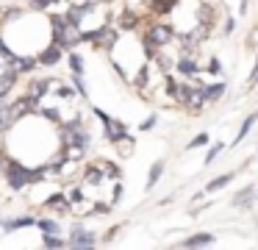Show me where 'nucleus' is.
I'll return each mask as SVG.
<instances>
[{
    "mask_svg": "<svg viewBox=\"0 0 258 250\" xmlns=\"http://www.w3.org/2000/svg\"><path fill=\"white\" fill-rule=\"evenodd\" d=\"M9 183H12V189H23L28 181H39L42 178V170H28V167H23L20 161H9Z\"/></svg>",
    "mask_w": 258,
    "mask_h": 250,
    "instance_id": "f257e3e1",
    "label": "nucleus"
},
{
    "mask_svg": "<svg viewBox=\"0 0 258 250\" xmlns=\"http://www.w3.org/2000/svg\"><path fill=\"white\" fill-rule=\"evenodd\" d=\"M161 172H164V161H156V164L150 167V175H147V189H153L158 183V178H161Z\"/></svg>",
    "mask_w": 258,
    "mask_h": 250,
    "instance_id": "9b49d317",
    "label": "nucleus"
},
{
    "mask_svg": "<svg viewBox=\"0 0 258 250\" xmlns=\"http://www.w3.org/2000/svg\"><path fill=\"white\" fill-rule=\"evenodd\" d=\"M252 194H255V189H252V186H247L241 194H236V206H247V203L252 200Z\"/></svg>",
    "mask_w": 258,
    "mask_h": 250,
    "instance_id": "aec40b11",
    "label": "nucleus"
},
{
    "mask_svg": "<svg viewBox=\"0 0 258 250\" xmlns=\"http://www.w3.org/2000/svg\"><path fill=\"white\" fill-rule=\"evenodd\" d=\"M225 94V83H214V86H206V100H219Z\"/></svg>",
    "mask_w": 258,
    "mask_h": 250,
    "instance_id": "4468645a",
    "label": "nucleus"
},
{
    "mask_svg": "<svg viewBox=\"0 0 258 250\" xmlns=\"http://www.w3.org/2000/svg\"><path fill=\"white\" fill-rule=\"evenodd\" d=\"M42 114H45L47 120H53V122H61V114H58L56 109H45V111H42Z\"/></svg>",
    "mask_w": 258,
    "mask_h": 250,
    "instance_id": "bb28decb",
    "label": "nucleus"
},
{
    "mask_svg": "<svg viewBox=\"0 0 258 250\" xmlns=\"http://www.w3.org/2000/svg\"><path fill=\"white\" fill-rule=\"evenodd\" d=\"M14 120H17V114H14V109H12V106H0V133H3V131H9Z\"/></svg>",
    "mask_w": 258,
    "mask_h": 250,
    "instance_id": "0eeeda50",
    "label": "nucleus"
},
{
    "mask_svg": "<svg viewBox=\"0 0 258 250\" xmlns=\"http://www.w3.org/2000/svg\"><path fill=\"white\" fill-rule=\"evenodd\" d=\"M31 3H34V9H36V11H42V9H47V6L53 3V0H31Z\"/></svg>",
    "mask_w": 258,
    "mask_h": 250,
    "instance_id": "c756f323",
    "label": "nucleus"
},
{
    "mask_svg": "<svg viewBox=\"0 0 258 250\" xmlns=\"http://www.w3.org/2000/svg\"><path fill=\"white\" fill-rule=\"evenodd\" d=\"M70 244H73V247H92V244H95V233L75 228L73 236H70Z\"/></svg>",
    "mask_w": 258,
    "mask_h": 250,
    "instance_id": "39448f33",
    "label": "nucleus"
},
{
    "mask_svg": "<svg viewBox=\"0 0 258 250\" xmlns=\"http://www.w3.org/2000/svg\"><path fill=\"white\" fill-rule=\"evenodd\" d=\"M178 70L183 72V75H195V72H197V64H195L191 59H180V61H178Z\"/></svg>",
    "mask_w": 258,
    "mask_h": 250,
    "instance_id": "f3484780",
    "label": "nucleus"
},
{
    "mask_svg": "<svg viewBox=\"0 0 258 250\" xmlns=\"http://www.w3.org/2000/svg\"><path fill=\"white\" fill-rule=\"evenodd\" d=\"M58 94H61V97H73V89H67V86H61V89H58Z\"/></svg>",
    "mask_w": 258,
    "mask_h": 250,
    "instance_id": "473e14b6",
    "label": "nucleus"
},
{
    "mask_svg": "<svg viewBox=\"0 0 258 250\" xmlns=\"http://www.w3.org/2000/svg\"><path fill=\"white\" fill-rule=\"evenodd\" d=\"M119 22H122V25H125V28H134V22H136V17H134V14H122V17H119Z\"/></svg>",
    "mask_w": 258,
    "mask_h": 250,
    "instance_id": "c85d7f7f",
    "label": "nucleus"
},
{
    "mask_svg": "<svg viewBox=\"0 0 258 250\" xmlns=\"http://www.w3.org/2000/svg\"><path fill=\"white\" fill-rule=\"evenodd\" d=\"M67 59H70V67H73L75 75H84V61H81V56L78 53H70Z\"/></svg>",
    "mask_w": 258,
    "mask_h": 250,
    "instance_id": "a211bd4d",
    "label": "nucleus"
},
{
    "mask_svg": "<svg viewBox=\"0 0 258 250\" xmlns=\"http://www.w3.org/2000/svg\"><path fill=\"white\" fill-rule=\"evenodd\" d=\"M214 242V233H195V236H189V239H183V247H206V244H211Z\"/></svg>",
    "mask_w": 258,
    "mask_h": 250,
    "instance_id": "423d86ee",
    "label": "nucleus"
},
{
    "mask_svg": "<svg viewBox=\"0 0 258 250\" xmlns=\"http://www.w3.org/2000/svg\"><path fill=\"white\" fill-rule=\"evenodd\" d=\"M206 142H208V136H206V133H197V136L191 139V142L186 144V147H189V150H195V147H203V144H206Z\"/></svg>",
    "mask_w": 258,
    "mask_h": 250,
    "instance_id": "393cba45",
    "label": "nucleus"
},
{
    "mask_svg": "<svg viewBox=\"0 0 258 250\" xmlns=\"http://www.w3.org/2000/svg\"><path fill=\"white\" fill-rule=\"evenodd\" d=\"M167 94H169V97H175V100L180 97V86H178V83H175L169 75H167Z\"/></svg>",
    "mask_w": 258,
    "mask_h": 250,
    "instance_id": "5701e85b",
    "label": "nucleus"
},
{
    "mask_svg": "<svg viewBox=\"0 0 258 250\" xmlns=\"http://www.w3.org/2000/svg\"><path fill=\"white\" fill-rule=\"evenodd\" d=\"M47 86H50V78H39V81H34V83H31V94L42 100V94L47 92Z\"/></svg>",
    "mask_w": 258,
    "mask_h": 250,
    "instance_id": "f8f14e48",
    "label": "nucleus"
},
{
    "mask_svg": "<svg viewBox=\"0 0 258 250\" xmlns=\"http://www.w3.org/2000/svg\"><path fill=\"white\" fill-rule=\"evenodd\" d=\"M61 56H64V47L58 42H53V44H47V47L39 53V64L53 67V64H58V59H61Z\"/></svg>",
    "mask_w": 258,
    "mask_h": 250,
    "instance_id": "7ed1b4c3",
    "label": "nucleus"
},
{
    "mask_svg": "<svg viewBox=\"0 0 258 250\" xmlns=\"http://www.w3.org/2000/svg\"><path fill=\"white\" fill-rule=\"evenodd\" d=\"M208 72H211V75H217V72H219V59H211V61H208Z\"/></svg>",
    "mask_w": 258,
    "mask_h": 250,
    "instance_id": "7c9ffc66",
    "label": "nucleus"
},
{
    "mask_svg": "<svg viewBox=\"0 0 258 250\" xmlns=\"http://www.w3.org/2000/svg\"><path fill=\"white\" fill-rule=\"evenodd\" d=\"M219 153H222V144H214V147H211V150H208V153H206V164H211V161L217 159Z\"/></svg>",
    "mask_w": 258,
    "mask_h": 250,
    "instance_id": "a878e982",
    "label": "nucleus"
},
{
    "mask_svg": "<svg viewBox=\"0 0 258 250\" xmlns=\"http://www.w3.org/2000/svg\"><path fill=\"white\" fill-rule=\"evenodd\" d=\"M28 225H34V220H31V217H20V220L6 222V231H14V228H28Z\"/></svg>",
    "mask_w": 258,
    "mask_h": 250,
    "instance_id": "6ab92c4d",
    "label": "nucleus"
},
{
    "mask_svg": "<svg viewBox=\"0 0 258 250\" xmlns=\"http://www.w3.org/2000/svg\"><path fill=\"white\" fill-rule=\"evenodd\" d=\"M42 244H45V247H64V239L56 236V233H45V236H42Z\"/></svg>",
    "mask_w": 258,
    "mask_h": 250,
    "instance_id": "2eb2a0df",
    "label": "nucleus"
},
{
    "mask_svg": "<svg viewBox=\"0 0 258 250\" xmlns=\"http://www.w3.org/2000/svg\"><path fill=\"white\" fill-rule=\"evenodd\" d=\"M153 125H156V114H150V117H147V120H145V122H142V125H139V131H150Z\"/></svg>",
    "mask_w": 258,
    "mask_h": 250,
    "instance_id": "cd10ccee",
    "label": "nucleus"
},
{
    "mask_svg": "<svg viewBox=\"0 0 258 250\" xmlns=\"http://www.w3.org/2000/svg\"><path fill=\"white\" fill-rule=\"evenodd\" d=\"M39 64V59H34V56H17V64H14V70H20V72H28V70H34V67Z\"/></svg>",
    "mask_w": 258,
    "mask_h": 250,
    "instance_id": "9d476101",
    "label": "nucleus"
},
{
    "mask_svg": "<svg viewBox=\"0 0 258 250\" xmlns=\"http://www.w3.org/2000/svg\"><path fill=\"white\" fill-rule=\"evenodd\" d=\"M175 6V0H153V11L156 14H169Z\"/></svg>",
    "mask_w": 258,
    "mask_h": 250,
    "instance_id": "ddd939ff",
    "label": "nucleus"
},
{
    "mask_svg": "<svg viewBox=\"0 0 258 250\" xmlns=\"http://www.w3.org/2000/svg\"><path fill=\"white\" fill-rule=\"evenodd\" d=\"M233 181V172H225V175H219V178H214V181H208V186H206V192H217V189H222V186H228V183Z\"/></svg>",
    "mask_w": 258,
    "mask_h": 250,
    "instance_id": "1a4fd4ad",
    "label": "nucleus"
},
{
    "mask_svg": "<svg viewBox=\"0 0 258 250\" xmlns=\"http://www.w3.org/2000/svg\"><path fill=\"white\" fill-rule=\"evenodd\" d=\"M252 122H255V117H247V120L241 122V131H239V136H236V142H241V139L247 136V131L252 128Z\"/></svg>",
    "mask_w": 258,
    "mask_h": 250,
    "instance_id": "b1692460",
    "label": "nucleus"
},
{
    "mask_svg": "<svg viewBox=\"0 0 258 250\" xmlns=\"http://www.w3.org/2000/svg\"><path fill=\"white\" fill-rule=\"evenodd\" d=\"M70 144H73L75 150H86V147H89V133H86V131H73Z\"/></svg>",
    "mask_w": 258,
    "mask_h": 250,
    "instance_id": "6e6552de",
    "label": "nucleus"
},
{
    "mask_svg": "<svg viewBox=\"0 0 258 250\" xmlns=\"http://www.w3.org/2000/svg\"><path fill=\"white\" fill-rule=\"evenodd\" d=\"M0 56H3V59H6V61H9V64H12V67L17 64V53L6 47V42H3V36H0Z\"/></svg>",
    "mask_w": 258,
    "mask_h": 250,
    "instance_id": "dca6fc26",
    "label": "nucleus"
},
{
    "mask_svg": "<svg viewBox=\"0 0 258 250\" xmlns=\"http://www.w3.org/2000/svg\"><path fill=\"white\" fill-rule=\"evenodd\" d=\"M36 225H39V231H45V233H58V222H53V220H39Z\"/></svg>",
    "mask_w": 258,
    "mask_h": 250,
    "instance_id": "412c9836",
    "label": "nucleus"
},
{
    "mask_svg": "<svg viewBox=\"0 0 258 250\" xmlns=\"http://www.w3.org/2000/svg\"><path fill=\"white\" fill-rule=\"evenodd\" d=\"M103 128H106L108 142H125V139H128V128H125V122H119V120H111V117H108V120L103 122Z\"/></svg>",
    "mask_w": 258,
    "mask_h": 250,
    "instance_id": "f03ea898",
    "label": "nucleus"
},
{
    "mask_svg": "<svg viewBox=\"0 0 258 250\" xmlns=\"http://www.w3.org/2000/svg\"><path fill=\"white\" fill-rule=\"evenodd\" d=\"M70 200H75V203H78V200H84V194H81L78 189H73V192H70Z\"/></svg>",
    "mask_w": 258,
    "mask_h": 250,
    "instance_id": "2f4dec72",
    "label": "nucleus"
},
{
    "mask_svg": "<svg viewBox=\"0 0 258 250\" xmlns=\"http://www.w3.org/2000/svg\"><path fill=\"white\" fill-rule=\"evenodd\" d=\"M47 206H61L64 211H70V203L61 197V194H50V197H47Z\"/></svg>",
    "mask_w": 258,
    "mask_h": 250,
    "instance_id": "4be33fe9",
    "label": "nucleus"
},
{
    "mask_svg": "<svg viewBox=\"0 0 258 250\" xmlns=\"http://www.w3.org/2000/svg\"><path fill=\"white\" fill-rule=\"evenodd\" d=\"M167 42H169V28H164V25H156L147 33V44H150V47H161V44H167Z\"/></svg>",
    "mask_w": 258,
    "mask_h": 250,
    "instance_id": "20e7f679",
    "label": "nucleus"
}]
</instances>
